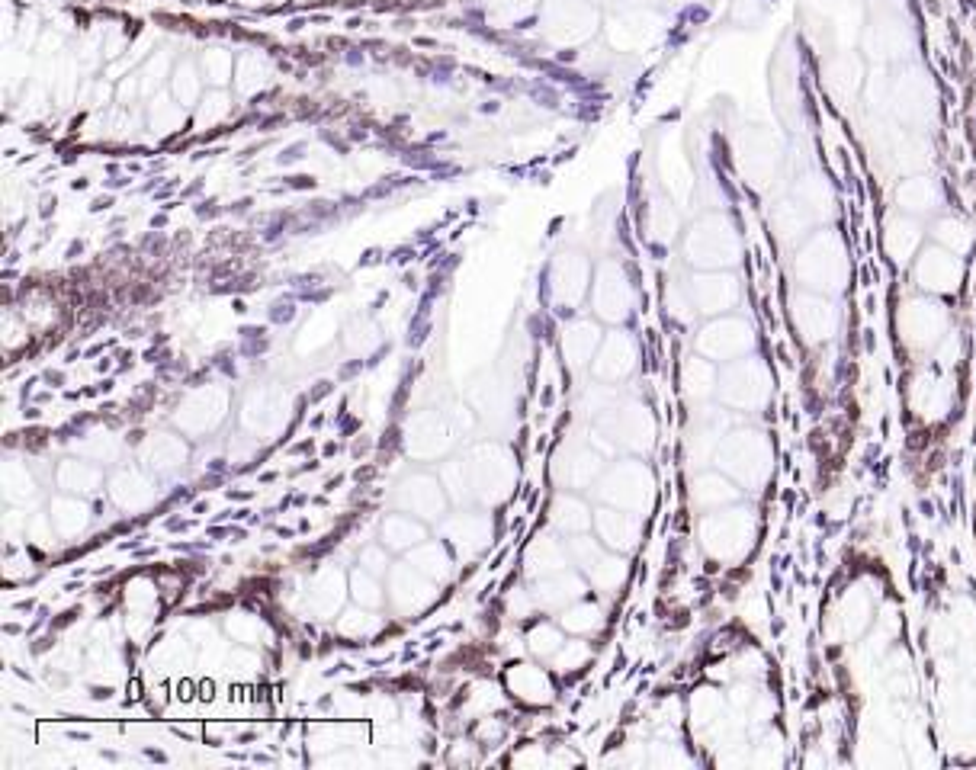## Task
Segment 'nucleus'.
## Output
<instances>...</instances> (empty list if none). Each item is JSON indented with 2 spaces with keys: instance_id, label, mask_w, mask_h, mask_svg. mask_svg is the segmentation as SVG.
Masks as SVG:
<instances>
[{
  "instance_id": "obj_1",
  "label": "nucleus",
  "mask_w": 976,
  "mask_h": 770,
  "mask_svg": "<svg viewBox=\"0 0 976 770\" xmlns=\"http://www.w3.org/2000/svg\"><path fill=\"white\" fill-rule=\"evenodd\" d=\"M793 273L803 289L822 292V296H835L842 292L848 283V251L845 241L838 238V231L832 228H819L810 238H803L797 257H793Z\"/></svg>"
},
{
  "instance_id": "obj_2",
  "label": "nucleus",
  "mask_w": 976,
  "mask_h": 770,
  "mask_svg": "<svg viewBox=\"0 0 976 770\" xmlns=\"http://www.w3.org/2000/svg\"><path fill=\"white\" fill-rule=\"evenodd\" d=\"M758 539V514L749 504H729L720 511H707L700 520V546L713 559L723 565L742 562L755 549Z\"/></svg>"
},
{
  "instance_id": "obj_3",
  "label": "nucleus",
  "mask_w": 976,
  "mask_h": 770,
  "mask_svg": "<svg viewBox=\"0 0 976 770\" xmlns=\"http://www.w3.org/2000/svg\"><path fill=\"white\" fill-rule=\"evenodd\" d=\"M713 459L720 472H726L732 482H739L749 491L765 488L774 472V446L768 434H761L755 427H732Z\"/></svg>"
},
{
  "instance_id": "obj_4",
  "label": "nucleus",
  "mask_w": 976,
  "mask_h": 770,
  "mask_svg": "<svg viewBox=\"0 0 976 770\" xmlns=\"http://www.w3.org/2000/svg\"><path fill=\"white\" fill-rule=\"evenodd\" d=\"M723 405L732 411H761L768 408L771 395H774V376L768 363H761L758 357H739L726 363V369L720 373V392Z\"/></svg>"
},
{
  "instance_id": "obj_5",
  "label": "nucleus",
  "mask_w": 976,
  "mask_h": 770,
  "mask_svg": "<svg viewBox=\"0 0 976 770\" xmlns=\"http://www.w3.org/2000/svg\"><path fill=\"white\" fill-rule=\"evenodd\" d=\"M899 337H903V344L915 353H928L941 347V341L948 337L951 331V315L948 308L941 302L919 296V299H909L899 308Z\"/></svg>"
},
{
  "instance_id": "obj_6",
  "label": "nucleus",
  "mask_w": 976,
  "mask_h": 770,
  "mask_svg": "<svg viewBox=\"0 0 976 770\" xmlns=\"http://www.w3.org/2000/svg\"><path fill=\"white\" fill-rule=\"evenodd\" d=\"M890 106L899 122L915 129L932 126L938 116V103H935V84L928 81V74L919 68H906L903 74L893 77L890 84Z\"/></svg>"
},
{
  "instance_id": "obj_7",
  "label": "nucleus",
  "mask_w": 976,
  "mask_h": 770,
  "mask_svg": "<svg viewBox=\"0 0 976 770\" xmlns=\"http://www.w3.org/2000/svg\"><path fill=\"white\" fill-rule=\"evenodd\" d=\"M598 495L610 504V507H620V511H630V514H646L649 504H652V475L643 462H620V466L610 469L604 479Z\"/></svg>"
},
{
  "instance_id": "obj_8",
  "label": "nucleus",
  "mask_w": 976,
  "mask_h": 770,
  "mask_svg": "<svg viewBox=\"0 0 976 770\" xmlns=\"http://www.w3.org/2000/svg\"><path fill=\"white\" fill-rule=\"evenodd\" d=\"M688 254H691V260L697 267H707V270H723L729 264H736V260H739L736 228H732V222L723 219V215L704 219L691 231Z\"/></svg>"
},
{
  "instance_id": "obj_9",
  "label": "nucleus",
  "mask_w": 976,
  "mask_h": 770,
  "mask_svg": "<svg viewBox=\"0 0 976 770\" xmlns=\"http://www.w3.org/2000/svg\"><path fill=\"white\" fill-rule=\"evenodd\" d=\"M752 347H755V331L745 318L716 315L710 325H704V331L697 334V350L716 363H732L739 357H749Z\"/></svg>"
},
{
  "instance_id": "obj_10",
  "label": "nucleus",
  "mask_w": 976,
  "mask_h": 770,
  "mask_svg": "<svg viewBox=\"0 0 976 770\" xmlns=\"http://www.w3.org/2000/svg\"><path fill=\"white\" fill-rule=\"evenodd\" d=\"M790 318L803 341L813 347L832 341L838 334V308L829 296H822V292L800 289L797 296L790 299Z\"/></svg>"
},
{
  "instance_id": "obj_11",
  "label": "nucleus",
  "mask_w": 976,
  "mask_h": 770,
  "mask_svg": "<svg viewBox=\"0 0 976 770\" xmlns=\"http://www.w3.org/2000/svg\"><path fill=\"white\" fill-rule=\"evenodd\" d=\"M912 280L919 286L925 296H951V292L960 289L964 283V260L957 254L938 248H925L919 257H915V267H912Z\"/></svg>"
},
{
  "instance_id": "obj_12",
  "label": "nucleus",
  "mask_w": 976,
  "mask_h": 770,
  "mask_svg": "<svg viewBox=\"0 0 976 770\" xmlns=\"http://www.w3.org/2000/svg\"><path fill=\"white\" fill-rule=\"evenodd\" d=\"M951 405H954V385L948 376H944L941 363L935 369H922V373L912 379V408L919 411L925 421L948 418Z\"/></svg>"
},
{
  "instance_id": "obj_13",
  "label": "nucleus",
  "mask_w": 976,
  "mask_h": 770,
  "mask_svg": "<svg viewBox=\"0 0 976 770\" xmlns=\"http://www.w3.org/2000/svg\"><path fill=\"white\" fill-rule=\"evenodd\" d=\"M736 427L729 411L720 408H697L694 411V421H691V456L697 466H704L716 456L720 450V443L726 440L729 430Z\"/></svg>"
},
{
  "instance_id": "obj_14",
  "label": "nucleus",
  "mask_w": 976,
  "mask_h": 770,
  "mask_svg": "<svg viewBox=\"0 0 976 770\" xmlns=\"http://www.w3.org/2000/svg\"><path fill=\"white\" fill-rule=\"evenodd\" d=\"M944 203V193L941 187L925 174H909L903 183L896 187V206L899 212L915 215V219H925V215L938 212Z\"/></svg>"
},
{
  "instance_id": "obj_15",
  "label": "nucleus",
  "mask_w": 976,
  "mask_h": 770,
  "mask_svg": "<svg viewBox=\"0 0 976 770\" xmlns=\"http://www.w3.org/2000/svg\"><path fill=\"white\" fill-rule=\"evenodd\" d=\"M922 238H925V231H922V225H919L915 215L899 212V215H893V219H887V225H883V248H887V254L893 257V264H899V267H906L909 260L915 257Z\"/></svg>"
},
{
  "instance_id": "obj_16",
  "label": "nucleus",
  "mask_w": 976,
  "mask_h": 770,
  "mask_svg": "<svg viewBox=\"0 0 976 770\" xmlns=\"http://www.w3.org/2000/svg\"><path fill=\"white\" fill-rule=\"evenodd\" d=\"M694 302L704 315H726L739 302V283L726 273H704L694 280Z\"/></svg>"
},
{
  "instance_id": "obj_17",
  "label": "nucleus",
  "mask_w": 976,
  "mask_h": 770,
  "mask_svg": "<svg viewBox=\"0 0 976 770\" xmlns=\"http://www.w3.org/2000/svg\"><path fill=\"white\" fill-rule=\"evenodd\" d=\"M742 498V485L732 482L726 472H704L694 479L691 488V501L700 507V511H720V507H729Z\"/></svg>"
},
{
  "instance_id": "obj_18",
  "label": "nucleus",
  "mask_w": 976,
  "mask_h": 770,
  "mask_svg": "<svg viewBox=\"0 0 976 770\" xmlns=\"http://www.w3.org/2000/svg\"><path fill=\"white\" fill-rule=\"evenodd\" d=\"M598 533H601V543L617 552H627L639 543V523L633 520L630 511H620V507H610V511L598 514Z\"/></svg>"
},
{
  "instance_id": "obj_19",
  "label": "nucleus",
  "mask_w": 976,
  "mask_h": 770,
  "mask_svg": "<svg viewBox=\"0 0 976 770\" xmlns=\"http://www.w3.org/2000/svg\"><path fill=\"white\" fill-rule=\"evenodd\" d=\"M871 594H864L861 588H851L842 600H838V610H835V623H838V633L845 639H854L864 633V626L871 623Z\"/></svg>"
},
{
  "instance_id": "obj_20",
  "label": "nucleus",
  "mask_w": 976,
  "mask_h": 770,
  "mask_svg": "<svg viewBox=\"0 0 976 770\" xmlns=\"http://www.w3.org/2000/svg\"><path fill=\"white\" fill-rule=\"evenodd\" d=\"M633 369V344L630 337L623 334H610L607 344L601 350V360L594 363V373L601 379H623Z\"/></svg>"
},
{
  "instance_id": "obj_21",
  "label": "nucleus",
  "mask_w": 976,
  "mask_h": 770,
  "mask_svg": "<svg viewBox=\"0 0 976 770\" xmlns=\"http://www.w3.org/2000/svg\"><path fill=\"white\" fill-rule=\"evenodd\" d=\"M681 382H684V392H688V398H694V402H707L710 395L720 392V376H716L713 360H707V357H694L684 363Z\"/></svg>"
},
{
  "instance_id": "obj_22",
  "label": "nucleus",
  "mask_w": 976,
  "mask_h": 770,
  "mask_svg": "<svg viewBox=\"0 0 976 770\" xmlns=\"http://www.w3.org/2000/svg\"><path fill=\"white\" fill-rule=\"evenodd\" d=\"M627 305H630L627 280H623V273L617 267H607L598 286V312L607 318H623L627 315Z\"/></svg>"
},
{
  "instance_id": "obj_23",
  "label": "nucleus",
  "mask_w": 976,
  "mask_h": 770,
  "mask_svg": "<svg viewBox=\"0 0 976 770\" xmlns=\"http://www.w3.org/2000/svg\"><path fill=\"white\" fill-rule=\"evenodd\" d=\"M813 215L806 212L797 199H787L774 209V231L781 241H800V238H810V228H813Z\"/></svg>"
},
{
  "instance_id": "obj_24",
  "label": "nucleus",
  "mask_w": 976,
  "mask_h": 770,
  "mask_svg": "<svg viewBox=\"0 0 976 770\" xmlns=\"http://www.w3.org/2000/svg\"><path fill=\"white\" fill-rule=\"evenodd\" d=\"M932 238L938 248L951 251L957 257L973 248V228L964 219H957V215H944V219H938L932 225Z\"/></svg>"
},
{
  "instance_id": "obj_25",
  "label": "nucleus",
  "mask_w": 976,
  "mask_h": 770,
  "mask_svg": "<svg viewBox=\"0 0 976 770\" xmlns=\"http://www.w3.org/2000/svg\"><path fill=\"white\" fill-rule=\"evenodd\" d=\"M826 87L835 100H851L861 87V65L854 58H835L826 68Z\"/></svg>"
},
{
  "instance_id": "obj_26",
  "label": "nucleus",
  "mask_w": 976,
  "mask_h": 770,
  "mask_svg": "<svg viewBox=\"0 0 976 770\" xmlns=\"http://www.w3.org/2000/svg\"><path fill=\"white\" fill-rule=\"evenodd\" d=\"M797 203L813 215V219H826L832 212V190L822 177H803L797 187Z\"/></svg>"
},
{
  "instance_id": "obj_27",
  "label": "nucleus",
  "mask_w": 976,
  "mask_h": 770,
  "mask_svg": "<svg viewBox=\"0 0 976 770\" xmlns=\"http://www.w3.org/2000/svg\"><path fill=\"white\" fill-rule=\"evenodd\" d=\"M588 572H591V581L598 584L601 591H617L623 584V578H627V562H623L620 556H607V552H604V556L594 562Z\"/></svg>"
},
{
  "instance_id": "obj_28",
  "label": "nucleus",
  "mask_w": 976,
  "mask_h": 770,
  "mask_svg": "<svg viewBox=\"0 0 976 770\" xmlns=\"http://www.w3.org/2000/svg\"><path fill=\"white\" fill-rule=\"evenodd\" d=\"M556 520L562 523V530H569V533H582L591 517H588V507L582 501H575V498H559L556 504Z\"/></svg>"
},
{
  "instance_id": "obj_29",
  "label": "nucleus",
  "mask_w": 976,
  "mask_h": 770,
  "mask_svg": "<svg viewBox=\"0 0 976 770\" xmlns=\"http://www.w3.org/2000/svg\"><path fill=\"white\" fill-rule=\"evenodd\" d=\"M566 623L572 633H582V636H591V633H598L601 629V610L594 607V604H578L566 613Z\"/></svg>"
},
{
  "instance_id": "obj_30",
  "label": "nucleus",
  "mask_w": 976,
  "mask_h": 770,
  "mask_svg": "<svg viewBox=\"0 0 976 770\" xmlns=\"http://www.w3.org/2000/svg\"><path fill=\"white\" fill-rule=\"evenodd\" d=\"M110 687H94V700H110Z\"/></svg>"
}]
</instances>
